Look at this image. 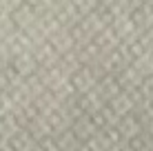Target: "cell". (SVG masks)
<instances>
[{
    "label": "cell",
    "mask_w": 153,
    "mask_h": 151,
    "mask_svg": "<svg viewBox=\"0 0 153 151\" xmlns=\"http://www.w3.org/2000/svg\"><path fill=\"white\" fill-rule=\"evenodd\" d=\"M76 151H104L102 149V144L98 142V138L93 136V138H89V140H84V142H80L76 147Z\"/></svg>",
    "instance_id": "7c38bea8"
},
{
    "label": "cell",
    "mask_w": 153,
    "mask_h": 151,
    "mask_svg": "<svg viewBox=\"0 0 153 151\" xmlns=\"http://www.w3.org/2000/svg\"><path fill=\"white\" fill-rule=\"evenodd\" d=\"M31 56H33V62H36L38 69H47V67L56 65L58 58H60L58 51L53 49V45H51L49 40H42L40 45H36L33 51H31Z\"/></svg>",
    "instance_id": "7a4b0ae2"
},
{
    "label": "cell",
    "mask_w": 153,
    "mask_h": 151,
    "mask_svg": "<svg viewBox=\"0 0 153 151\" xmlns=\"http://www.w3.org/2000/svg\"><path fill=\"white\" fill-rule=\"evenodd\" d=\"M33 151H60V149H58V144H56V138H53V136H47V138L36 140Z\"/></svg>",
    "instance_id": "8fae6325"
},
{
    "label": "cell",
    "mask_w": 153,
    "mask_h": 151,
    "mask_svg": "<svg viewBox=\"0 0 153 151\" xmlns=\"http://www.w3.org/2000/svg\"><path fill=\"white\" fill-rule=\"evenodd\" d=\"M96 138H98V142L102 144L104 151L115 149V147H120V144L124 142V138H122V133H120L118 127H107V129H102V131L96 133Z\"/></svg>",
    "instance_id": "52a82bcc"
},
{
    "label": "cell",
    "mask_w": 153,
    "mask_h": 151,
    "mask_svg": "<svg viewBox=\"0 0 153 151\" xmlns=\"http://www.w3.org/2000/svg\"><path fill=\"white\" fill-rule=\"evenodd\" d=\"M151 151H153V149H151Z\"/></svg>",
    "instance_id": "5bb4252c"
},
{
    "label": "cell",
    "mask_w": 153,
    "mask_h": 151,
    "mask_svg": "<svg viewBox=\"0 0 153 151\" xmlns=\"http://www.w3.org/2000/svg\"><path fill=\"white\" fill-rule=\"evenodd\" d=\"M7 147L9 151H33L36 138L31 136L29 129H20V131H16L13 136L7 138Z\"/></svg>",
    "instance_id": "5b68a950"
},
{
    "label": "cell",
    "mask_w": 153,
    "mask_h": 151,
    "mask_svg": "<svg viewBox=\"0 0 153 151\" xmlns=\"http://www.w3.org/2000/svg\"><path fill=\"white\" fill-rule=\"evenodd\" d=\"M69 131L73 133V138L78 140V144H80V142H84V140H89V138H93V136H96V129H93V124L89 122V118H87V116H78L76 120L71 122Z\"/></svg>",
    "instance_id": "8992f818"
},
{
    "label": "cell",
    "mask_w": 153,
    "mask_h": 151,
    "mask_svg": "<svg viewBox=\"0 0 153 151\" xmlns=\"http://www.w3.org/2000/svg\"><path fill=\"white\" fill-rule=\"evenodd\" d=\"M53 138H56V144H58V149H60V151H76V147H78V140L73 138V133L69 131V129L60 131Z\"/></svg>",
    "instance_id": "9c48e42d"
},
{
    "label": "cell",
    "mask_w": 153,
    "mask_h": 151,
    "mask_svg": "<svg viewBox=\"0 0 153 151\" xmlns=\"http://www.w3.org/2000/svg\"><path fill=\"white\" fill-rule=\"evenodd\" d=\"M115 127L120 129V133H122V138H124V140H131V138L138 136V133H142L144 124H142L140 116H138V111H131V113H126L124 118H120Z\"/></svg>",
    "instance_id": "277c9868"
},
{
    "label": "cell",
    "mask_w": 153,
    "mask_h": 151,
    "mask_svg": "<svg viewBox=\"0 0 153 151\" xmlns=\"http://www.w3.org/2000/svg\"><path fill=\"white\" fill-rule=\"evenodd\" d=\"M69 87L73 89V93H84V91H89V89H93L96 87V82H98V76H96V71H93V67L91 65H82V67H78L76 71L69 76Z\"/></svg>",
    "instance_id": "6da1fadb"
},
{
    "label": "cell",
    "mask_w": 153,
    "mask_h": 151,
    "mask_svg": "<svg viewBox=\"0 0 153 151\" xmlns=\"http://www.w3.org/2000/svg\"><path fill=\"white\" fill-rule=\"evenodd\" d=\"M113 78H115V82H118V87L122 91H133V89H138L140 82H142V76L131 65H124L122 69H118L113 74Z\"/></svg>",
    "instance_id": "3957f363"
},
{
    "label": "cell",
    "mask_w": 153,
    "mask_h": 151,
    "mask_svg": "<svg viewBox=\"0 0 153 151\" xmlns=\"http://www.w3.org/2000/svg\"><path fill=\"white\" fill-rule=\"evenodd\" d=\"M151 109H153V100H151Z\"/></svg>",
    "instance_id": "4fadbf2b"
},
{
    "label": "cell",
    "mask_w": 153,
    "mask_h": 151,
    "mask_svg": "<svg viewBox=\"0 0 153 151\" xmlns=\"http://www.w3.org/2000/svg\"><path fill=\"white\" fill-rule=\"evenodd\" d=\"M49 42L53 45V49L58 51V56H65L67 51H73V49H76V42H73L69 29H60L56 36H51V38H49Z\"/></svg>",
    "instance_id": "ba28073f"
},
{
    "label": "cell",
    "mask_w": 153,
    "mask_h": 151,
    "mask_svg": "<svg viewBox=\"0 0 153 151\" xmlns=\"http://www.w3.org/2000/svg\"><path fill=\"white\" fill-rule=\"evenodd\" d=\"M11 111H16V105H13L11 96H9L7 91H0V118L9 116Z\"/></svg>",
    "instance_id": "30bf717a"
}]
</instances>
